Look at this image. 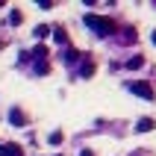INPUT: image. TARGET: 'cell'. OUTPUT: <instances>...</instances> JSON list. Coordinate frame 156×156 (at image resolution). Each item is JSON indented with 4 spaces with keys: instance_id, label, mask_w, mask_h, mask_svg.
<instances>
[{
    "instance_id": "cell-1",
    "label": "cell",
    "mask_w": 156,
    "mask_h": 156,
    "mask_svg": "<svg viewBox=\"0 0 156 156\" xmlns=\"http://www.w3.org/2000/svg\"><path fill=\"white\" fill-rule=\"evenodd\" d=\"M86 27H91L97 35H112L118 27H115V21H109V18H100V15H86Z\"/></svg>"
},
{
    "instance_id": "cell-2",
    "label": "cell",
    "mask_w": 156,
    "mask_h": 156,
    "mask_svg": "<svg viewBox=\"0 0 156 156\" xmlns=\"http://www.w3.org/2000/svg\"><path fill=\"white\" fill-rule=\"evenodd\" d=\"M130 91H133L136 97H144V100H153V88H150L147 83H133V86H130Z\"/></svg>"
},
{
    "instance_id": "cell-3",
    "label": "cell",
    "mask_w": 156,
    "mask_h": 156,
    "mask_svg": "<svg viewBox=\"0 0 156 156\" xmlns=\"http://www.w3.org/2000/svg\"><path fill=\"white\" fill-rule=\"evenodd\" d=\"M9 121H12V127H24L27 118H24V112H21L18 106H12V109H9Z\"/></svg>"
},
{
    "instance_id": "cell-4",
    "label": "cell",
    "mask_w": 156,
    "mask_h": 156,
    "mask_svg": "<svg viewBox=\"0 0 156 156\" xmlns=\"http://www.w3.org/2000/svg\"><path fill=\"white\" fill-rule=\"evenodd\" d=\"M24 150H21V144H15V141H9V144H0V156H21Z\"/></svg>"
},
{
    "instance_id": "cell-5",
    "label": "cell",
    "mask_w": 156,
    "mask_h": 156,
    "mask_svg": "<svg viewBox=\"0 0 156 156\" xmlns=\"http://www.w3.org/2000/svg\"><path fill=\"white\" fill-rule=\"evenodd\" d=\"M30 59H35V62H47V47H44V44H38V47L30 53Z\"/></svg>"
},
{
    "instance_id": "cell-6",
    "label": "cell",
    "mask_w": 156,
    "mask_h": 156,
    "mask_svg": "<svg viewBox=\"0 0 156 156\" xmlns=\"http://www.w3.org/2000/svg\"><path fill=\"white\" fill-rule=\"evenodd\" d=\"M91 74H94V62H91V59H86V62H83V68H80V77H83V80H88Z\"/></svg>"
},
{
    "instance_id": "cell-7",
    "label": "cell",
    "mask_w": 156,
    "mask_h": 156,
    "mask_svg": "<svg viewBox=\"0 0 156 156\" xmlns=\"http://www.w3.org/2000/svg\"><path fill=\"white\" fill-rule=\"evenodd\" d=\"M153 127H156L153 118H141V121L136 124V130H139V133H147V130H153Z\"/></svg>"
},
{
    "instance_id": "cell-8",
    "label": "cell",
    "mask_w": 156,
    "mask_h": 156,
    "mask_svg": "<svg viewBox=\"0 0 156 156\" xmlns=\"http://www.w3.org/2000/svg\"><path fill=\"white\" fill-rule=\"evenodd\" d=\"M141 65H144V56H133V59L127 62V71H139Z\"/></svg>"
},
{
    "instance_id": "cell-9",
    "label": "cell",
    "mask_w": 156,
    "mask_h": 156,
    "mask_svg": "<svg viewBox=\"0 0 156 156\" xmlns=\"http://www.w3.org/2000/svg\"><path fill=\"white\" fill-rule=\"evenodd\" d=\"M80 59H83V53L71 50V47H68V50H65V62H68V65H74V62H80Z\"/></svg>"
},
{
    "instance_id": "cell-10",
    "label": "cell",
    "mask_w": 156,
    "mask_h": 156,
    "mask_svg": "<svg viewBox=\"0 0 156 156\" xmlns=\"http://www.w3.org/2000/svg\"><path fill=\"white\" fill-rule=\"evenodd\" d=\"M9 21H12V24H21V21H24V15H21V9H12V15H9Z\"/></svg>"
},
{
    "instance_id": "cell-11",
    "label": "cell",
    "mask_w": 156,
    "mask_h": 156,
    "mask_svg": "<svg viewBox=\"0 0 156 156\" xmlns=\"http://www.w3.org/2000/svg\"><path fill=\"white\" fill-rule=\"evenodd\" d=\"M53 38L59 44H68V35H65V30H53Z\"/></svg>"
},
{
    "instance_id": "cell-12",
    "label": "cell",
    "mask_w": 156,
    "mask_h": 156,
    "mask_svg": "<svg viewBox=\"0 0 156 156\" xmlns=\"http://www.w3.org/2000/svg\"><path fill=\"white\" fill-rule=\"evenodd\" d=\"M44 35H50V27H35V38H44Z\"/></svg>"
},
{
    "instance_id": "cell-13",
    "label": "cell",
    "mask_w": 156,
    "mask_h": 156,
    "mask_svg": "<svg viewBox=\"0 0 156 156\" xmlns=\"http://www.w3.org/2000/svg\"><path fill=\"white\" fill-rule=\"evenodd\" d=\"M47 71H50L47 62H35V74H47Z\"/></svg>"
},
{
    "instance_id": "cell-14",
    "label": "cell",
    "mask_w": 156,
    "mask_h": 156,
    "mask_svg": "<svg viewBox=\"0 0 156 156\" xmlns=\"http://www.w3.org/2000/svg\"><path fill=\"white\" fill-rule=\"evenodd\" d=\"M62 141V133H50V144H59Z\"/></svg>"
},
{
    "instance_id": "cell-15",
    "label": "cell",
    "mask_w": 156,
    "mask_h": 156,
    "mask_svg": "<svg viewBox=\"0 0 156 156\" xmlns=\"http://www.w3.org/2000/svg\"><path fill=\"white\" fill-rule=\"evenodd\" d=\"M83 156H94V153H91V150H83Z\"/></svg>"
},
{
    "instance_id": "cell-16",
    "label": "cell",
    "mask_w": 156,
    "mask_h": 156,
    "mask_svg": "<svg viewBox=\"0 0 156 156\" xmlns=\"http://www.w3.org/2000/svg\"><path fill=\"white\" fill-rule=\"evenodd\" d=\"M150 38H153V44H156V33H153V35H150Z\"/></svg>"
}]
</instances>
